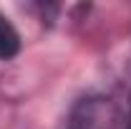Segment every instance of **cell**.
Segmentation results:
<instances>
[{
  "mask_svg": "<svg viewBox=\"0 0 131 129\" xmlns=\"http://www.w3.org/2000/svg\"><path fill=\"white\" fill-rule=\"evenodd\" d=\"M129 112L114 99H86L71 114L68 129H126Z\"/></svg>",
  "mask_w": 131,
  "mask_h": 129,
  "instance_id": "cell-1",
  "label": "cell"
},
{
  "mask_svg": "<svg viewBox=\"0 0 131 129\" xmlns=\"http://www.w3.org/2000/svg\"><path fill=\"white\" fill-rule=\"evenodd\" d=\"M20 48V38L15 28L10 25V20L0 13V58H13Z\"/></svg>",
  "mask_w": 131,
  "mask_h": 129,
  "instance_id": "cell-2",
  "label": "cell"
},
{
  "mask_svg": "<svg viewBox=\"0 0 131 129\" xmlns=\"http://www.w3.org/2000/svg\"><path fill=\"white\" fill-rule=\"evenodd\" d=\"M126 112H129V122H126V129H131V99L126 101Z\"/></svg>",
  "mask_w": 131,
  "mask_h": 129,
  "instance_id": "cell-3",
  "label": "cell"
}]
</instances>
